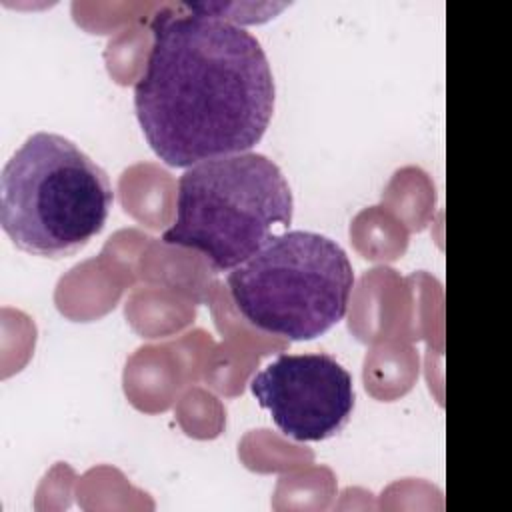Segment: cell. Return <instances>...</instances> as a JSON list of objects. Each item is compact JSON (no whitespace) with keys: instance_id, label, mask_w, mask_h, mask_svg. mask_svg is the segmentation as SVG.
Here are the masks:
<instances>
[{"instance_id":"2","label":"cell","mask_w":512,"mask_h":512,"mask_svg":"<svg viewBox=\"0 0 512 512\" xmlns=\"http://www.w3.org/2000/svg\"><path fill=\"white\" fill-rule=\"evenodd\" d=\"M114 192L72 140L34 132L0 174V224L16 248L42 258L80 252L102 232Z\"/></svg>"},{"instance_id":"4","label":"cell","mask_w":512,"mask_h":512,"mask_svg":"<svg viewBox=\"0 0 512 512\" xmlns=\"http://www.w3.org/2000/svg\"><path fill=\"white\" fill-rule=\"evenodd\" d=\"M240 314L288 340H312L338 324L354 286L348 254L332 238L286 230L226 276Z\"/></svg>"},{"instance_id":"5","label":"cell","mask_w":512,"mask_h":512,"mask_svg":"<svg viewBox=\"0 0 512 512\" xmlns=\"http://www.w3.org/2000/svg\"><path fill=\"white\" fill-rule=\"evenodd\" d=\"M250 390L296 442L336 436L354 410L352 376L330 354H280L252 378Z\"/></svg>"},{"instance_id":"3","label":"cell","mask_w":512,"mask_h":512,"mask_svg":"<svg viewBox=\"0 0 512 512\" xmlns=\"http://www.w3.org/2000/svg\"><path fill=\"white\" fill-rule=\"evenodd\" d=\"M292 216V190L274 160L258 152L220 156L182 172L176 218L162 240L230 272L286 232Z\"/></svg>"},{"instance_id":"1","label":"cell","mask_w":512,"mask_h":512,"mask_svg":"<svg viewBox=\"0 0 512 512\" xmlns=\"http://www.w3.org/2000/svg\"><path fill=\"white\" fill-rule=\"evenodd\" d=\"M160 10L134 110L168 166L250 152L274 114L276 86L262 44L202 4Z\"/></svg>"}]
</instances>
